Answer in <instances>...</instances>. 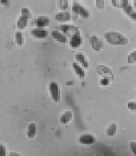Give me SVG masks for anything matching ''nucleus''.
Listing matches in <instances>:
<instances>
[{
	"label": "nucleus",
	"instance_id": "7",
	"mask_svg": "<svg viewBox=\"0 0 136 156\" xmlns=\"http://www.w3.org/2000/svg\"><path fill=\"white\" fill-rule=\"evenodd\" d=\"M90 44L91 48L95 51H100L103 48V42L96 36H91L90 37Z\"/></svg>",
	"mask_w": 136,
	"mask_h": 156
},
{
	"label": "nucleus",
	"instance_id": "14",
	"mask_svg": "<svg viewBox=\"0 0 136 156\" xmlns=\"http://www.w3.org/2000/svg\"><path fill=\"white\" fill-rule=\"evenodd\" d=\"M55 20L58 22H67L71 20V14L67 11H62V12H58L56 14L55 16Z\"/></svg>",
	"mask_w": 136,
	"mask_h": 156
},
{
	"label": "nucleus",
	"instance_id": "4",
	"mask_svg": "<svg viewBox=\"0 0 136 156\" xmlns=\"http://www.w3.org/2000/svg\"><path fill=\"white\" fill-rule=\"evenodd\" d=\"M96 71L99 75L104 76V78H107L110 80H112L114 79V74L112 73V71L107 66L105 65H98L96 68Z\"/></svg>",
	"mask_w": 136,
	"mask_h": 156
},
{
	"label": "nucleus",
	"instance_id": "10",
	"mask_svg": "<svg viewBox=\"0 0 136 156\" xmlns=\"http://www.w3.org/2000/svg\"><path fill=\"white\" fill-rule=\"evenodd\" d=\"M51 20L48 17H45V16H41L35 20V25L38 28H42V27H47L49 26Z\"/></svg>",
	"mask_w": 136,
	"mask_h": 156
},
{
	"label": "nucleus",
	"instance_id": "30",
	"mask_svg": "<svg viewBox=\"0 0 136 156\" xmlns=\"http://www.w3.org/2000/svg\"><path fill=\"white\" fill-rule=\"evenodd\" d=\"M2 2V3H4V4H6V3H8V2L9 1H7V0H3V1H1Z\"/></svg>",
	"mask_w": 136,
	"mask_h": 156
},
{
	"label": "nucleus",
	"instance_id": "28",
	"mask_svg": "<svg viewBox=\"0 0 136 156\" xmlns=\"http://www.w3.org/2000/svg\"><path fill=\"white\" fill-rule=\"evenodd\" d=\"M9 156H22V154H19V153H18V152L11 151V153L9 154Z\"/></svg>",
	"mask_w": 136,
	"mask_h": 156
},
{
	"label": "nucleus",
	"instance_id": "6",
	"mask_svg": "<svg viewBox=\"0 0 136 156\" xmlns=\"http://www.w3.org/2000/svg\"><path fill=\"white\" fill-rule=\"evenodd\" d=\"M82 37L80 35V31H78L75 32L73 35L71 36V39H70V45L71 47L73 48H77L82 44Z\"/></svg>",
	"mask_w": 136,
	"mask_h": 156
},
{
	"label": "nucleus",
	"instance_id": "13",
	"mask_svg": "<svg viewBox=\"0 0 136 156\" xmlns=\"http://www.w3.org/2000/svg\"><path fill=\"white\" fill-rule=\"evenodd\" d=\"M79 142L82 144H93L95 142V138L92 134H84L79 137Z\"/></svg>",
	"mask_w": 136,
	"mask_h": 156
},
{
	"label": "nucleus",
	"instance_id": "8",
	"mask_svg": "<svg viewBox=\"0 0 136 156\" xmlns=\"http://www.w3.org/2000/svg\"><path fill=\"white\" fill-rule=\"evenodd\" d=\"M121 7L123 9V11H125L127 15L128 16H130L131 18L132 19H135L136 18V13L135 11L133 10L132 7L130 5L129 1H127V0H123V1H121L120 2Z\"/></svg>",
	"mask_w": 136,
	"mask_h": 156
},
{
	"label": "nucleus",
	"instance_id": "16",
	"mask_svg": "<svg viewBox=\"0 0 136 156\" xmlns=\"http://www.w3.org/2000/svg\"><path fill=\"white\" fill-rule=\"evenodd\" d=\"M75 59H76V60L78 61V62H79V64H80V65H82L83 67L86 68V69H87V68H88V66H89V64H88V61H87V58H86V56H85L83 54H82V53L76 54Z\"/></svg>",
	"mask_w": 136,
	"mask_h": 156
},
{
	"label": "nucleus",
	"instance_id": "21",
	"mask_svg": "<svg viewBox=\"0 0 136 156\" xmlns=\"http://www.w3.org/2000/svg\"><path fill=\"white\" fill-rule=\"evenodd\" d=\"M58 6L61 10L66 11L67 9V7H68V1H66V0L58 1Z\"/></svg>",
	"mask_w": 136,
	"mask_h": 156
},
{
	"label": "nucleus",
	"instance_id": "15",
	"mask_svg": "<svg viewBox=\"0 0 136 156\" xmlns=\"http://www.w3.org/2000/svg\"><path fill=\"white\" fill-rule=\"evenodd\" d=\"M72 118H73V114H72L71 111L70 110H67V111H65L60 117V122L63 124H67L69 123L72 120Z\"/></svg>",
	"mask_w": 136,
	"mask_h": 156
},
{
	"label": "nucleus",
	"instance_id": "12",
	"mask_svg": "<svg viewBox=\"0 0 136 156\" xmlns=\"http://www.w3.org/2000/svg\"><path fill=\"white\" fill-rule=\"evenodd\" d=\"M51 36L58 42L63 43V44L67 42V36H65L63 32H61V31H58V30H54V31H52Z\"/></svg>",
	"mask_w": 136,
	"mask_h": 156
},
{
	"label": "nucleus",
	"instance_id": "17",
	"mask_svg": "<svg viewBox=\"0 0 136 156\" xmlns=\"http://www.w3.org/2000/svg\"><path fill=\"white\" fill-rule=\"evenodd\" d=\"M72 66H73L74 71L75 72L76 75L80 78H83L85 76V72L83 70V69L81 67L80 65H78L77 63H73L72 64Z\"/></svg>",
	"mask_w": 136,
	"mask_h": 156
},
{
	"label": "nucleus",
	"instance_id": "2",
	"mask_svg": "<svg viewBox=\"0 0 136 156\" xmlns=\"http://www.w3.org/2000/svg\"><path fill=\"white\" fill-rule=\"evenodd\" d=\"M32 18V13L28 8H22L21 16L17 21V27L18 29H24L28 25V20Z\"/></svg>",
	"mask_w": 136,
	"mask_h": 156
},
{
	"label": "nucleus",
	"instance_id": "1",
	"mask_svg": "<svg viewBox=\"0 0 136 156\" xmlns=\"http://www.w3.org/2000/svg\"><path fill=\"white\" fill-rule=\"evenodd\" d=\"M105 38L107 42L113 45H125L128 43L127 37L117 31L107 32L105 34Z\"/></svg>",
	"mask_w": 136,
	"mask_h": 156
},
{
	"label": "nucleus",
	"instance_id": "25",
	"mask_svg": "<svg viewBox=\"0 0 136 156\" xmlns=\"http://www.w3.org/2000/svg\"><path fill=\"white\" fill-rule=\"evenodd\" d=\"M96 2V6L98 7V8H101V9H103V7H104L105 6V3H104V1H98V0H97V1H95Z\"/></svg>",
	"mask_w": 136,
	"mask_h": 156
},
{
	"label": "nucleus",
	"instance_id": "29",
	"mask_svg": "<svg viewBox=\"0 0 136 156\" xmlns=\"http://www.w3.org/2000/svg\"><path fill=\"white\" fill-rule=\"evenodd\" d=\"M112 4H113V6H114V7H118V5H119V2H118V1H115V0H113V1H111Z\"/></svg>",
	"mask_w": 136,
	"mask_h": 156
},
{
	"label": "nucleus",
	"instance_id": "27",
	"mask_svg": "<svg viewBox=\"0 0 136 156\" xmlns=\"http://www.w3.org/2000/svg\"><path fill=\"white\" fill-rule=\"evenodd\" d=\"M131 148L133 153L135 154H136V143H134V142H132V143H131Z\"/></svg>",
	"mask_w": 136,
	"mask_h": 156
},
{
	"label": "nucleus",
	"instance_id": "9",
	"mask_svg": "<svg viewBox=\"0 0 136 156\" xmlns=\"http://www.w3.org/2000/svg\"><path fill=\"white\" fill-rule=\"evenodd\" d=\"M57 30L67 35H73L75 32L79 31L78 27L73 25H62V26L57 27Z\"/></svg>",
	"mask_w": 136,
	"mask_h": 156
},
{
	"label": "nucleus",
	"instance_id": "22",
	"mask_svg": "<svg viewBox=\"0 0 136 156\" xmlns=\"http://www.w3.org/2000/svg\"><path fill=\"white\" fill-rule=\"evenodd\" d=\"M128 63H134L136 61V51H134L131 52L128 56Z\"/></svg>",
	"mask_w": 136,
	"mask_h": 156
},
{
	"label": "nucleus",
	"instance_id": "19",
	"mask_svg": "<svg viewBox=\"0 0 136 156\" xmlns=\"http://www.w3.org/2000/svg\"><path fill=\"white\" fill-rule=\"evenodd\" d=\"M116 131H117V125H116L115 123H112L107 128V134L109 136H113V135L116 134Z\"/></svg>",
	"mask_w": 136,
	"mask_h": 156
},
{
	"label": "nucleus",
	"instance_id": "20",
	"mask_svg": "<svg viewBox=\"0 0 136 156\" xmlns=\"http://www.w3.org/2000/svg\"><path fill=\"white\" fill-rule=\"evenodd\" d=\"M15 41L18 45H22L24 43L23 36H22V32L20 31H16L15 32Z\"/></svg>",
	"mask_w": 136,
	"mask_h": 156
},
{
	"label": "nucleus",
	"instance_id": "18",
	"mask_svg": "<svg viewBox=\"0 0 136 156\" xmlns=\"http://www.w3.org/2000/svg\"><path fill=\"white\" fill-rule=\"evenodd\" d=\"M36 134V125L35 123H30V125L27 127V135L28 138H32L35 136Z\"/></svg>",
	"mask_w": 136,
	"mask_h": 156
},
{
	"label": "nucleus",
	"instance_id": "23",
	"mask_svg": "<svg viewBox=\"0 0 136 156\" xmlns=\"http://www.w3.org/2000/svg\"><path fill=\"white\" fill-rule=\"evenodd\" d=\"M0 156H7V149L3 144H0Z\"/></svg>",
	"mask_w": 136,
	"mask_h": 156
},
{
	"label": "nucleus",
	"instance_id": "26",
	"mask_svg": "<svg viewBox=\"0 0 136 156\" xmlns=\"http://www.w3.org/2000/svg\"><path fill=\"white\" fill-rule=\"evenodd\" d=\"M111 80L109 79H107V78H103L102 80H100V84L102 85H109V83Z\"/></svg>",
	"mask_w": 136,
	"mask_h": 156
},
{
	"label": "nucleus",
	"instance_id": "11",
	"mask_svg": "<svg viewBox=\"0 0 136 156\" xmlns=\"http://www.w3.org/2000/svg\"><path fill=\"white\" fill-rule=\"evenodd\" d=\"M32 36L37 39H44L47 36V31L44 28H34L31 31Z\"/></svg>",
	"mask_w": 136,
	"mask_h": 156
},
{
	"label": "nucleus",
	"instance_id": "5",
	"mask_svg": "<svg viewBox=\"0 0 136 156\" xmlns=\"http://www.w3.org/2000/svg\"><path fill=\"white\" fill-rule=\"evenodd\" d=\"M49 90L52 100L55 101H58L60 100V94H59V91H58V85L55 81H52V82L50 83Z\"/></svg>",
	"mask_w": 136,
	"mask_h": 156
},
{
	"label": "nucleus",
	"instance_id": "24",
	"mask_svg": "<svg viewBox=\"0 0 136 156\" xmlns=\"http://www.w3.org/2000/svg\"><path fill=\"white\" fill-rule=\"evenodd\" d=\"M127 108L130 109V110H133L134 111L136 109V103L134 101H129L128 104H127Z\"/></svg>",
	"mask_w": 136,
	"mask_h": 156
},
{
	"label": "nucleus",
	"instance_id": "3",
	"mask_svg": "<svg viewBox=\"0 0 136 156\" xmlns=\"http://www.w3.org/2000/svg\"><path fill=\"white\" fill-rule=\"evenodd\" d=\"M72 11L74 13L77 14L78 16H80L82 18L87 19L89 18L90 12L89 11L84 7L82 4H80L79 2H75L72 5Z\"/></svg>",
	"mask_w": 136,
	"mask_h": 156
}]
</instances>
